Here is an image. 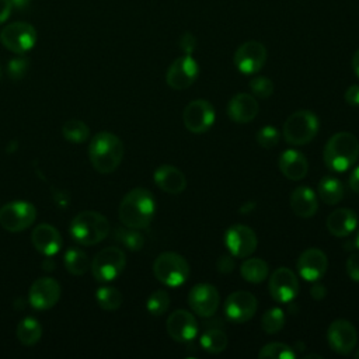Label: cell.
Wrapping results in <instances>:
<instances>
[{
	"instance_id": "1",
	"label": "cell",
	"mask_w": 359,
	"mask_h": 359,
	"mask_svg": "<svg viewBox=\"0 0 359 359\" xmlns=\"http://www.w3.org/2000/svg\"><path fill=\"white\" fill-rule=\"evenodd\" d=\"M156 212L154 196L146 188L130 189L121 201L118 215L123 226L144 229L153 220Z\"/></svg>"
},
{
	"instance_id": "2",
	"label": "cell",
	"mask_w": 359,
	"mask_h": 359,
	"mask_svg": "<svg viewBox=\"0 0 359 359\" xmlns=\"http://www.w3.org/2000/svg\"><path fill=\"white\" fill-rule=\"evenodd\" d=\"M123 143L111 132H98L90 140L88 158L101 174L115 171L123 158Z\"/></svg>"
},
{
	"instance_id": "3",
	"label": "cell",
	"mask_w": 359,
	"mask_h": 359,
	"mask_svg": "<svg viewBox=\"0 0 359 359\" xmlns=\"http://www.w3.org/2000/svg\"><path fill=\"white\" fill-rule=\"evenodd\" d=\"M359 157V142L351 132H337L332 135L323 151L325 165L337 172L346 171Z\"/></svg>"
},
{
	"instance_id": "4",
	"label": "cell",
	"mask_w": 359,
	"mask_h": 359,
	"mask_svg": "<svg viewBox=\"0 0 359 359\" xmlns=\"http://www.w3.org/2000/svg\"><path fill=\"white\" fill-rule=\"evenodd\" d=\"M109 233L108 219L94 210H84L70 222V234L81 245H94L102 241Z\"/></svg>"
},
{
	"instance_id": "5",
	"label": "cell",
	"mask_w": 359,
	"mask_h": 359,
	"mask_svg": "<svg viewBox=\"0 0 359 359\" xmlns=\"http://www.w3.org/2000/svg\"><path fill=\"white\" fill-rule=\"evenodd\" d=\"M318 129L317 115L309 109H299L286 118L282 135L289 144L303 146L316 137Z\"/></svg>"
},
{
	"instance_id": "6",
	"label": "cell",
	"mask_w": 359,
	"mask_h": 359,
	"mask_svg": "<svg viewBox=\"0 0 359 359\" xmlns=\"http://www.w3.org/2000/svg\"><path fill=\"white\" fill-rule=\"evenodd\" d=\"M153 273L163 285L177 287L185 283L188 279L189 265L182 255L174 251H165L158 254L154 259Z\"/></svg>"
},
{
	"instance_id": "7",
	"label": "cell",
	"mask_w": 359,
	"mask_h": 359,
	"mask_svg": "<svg viewBox=\"0 0 359 359\" xmlns=\"http://www.w3.org/2000/svg\"><path fill=\"white\" fill-rule=\"evenodd\" d=\"M0 42L13 53H27L36 43V29L25 21L10 22L0 31Z\"/></svg>"
},
{
	"instance_id": "8",
	"label": "cell",
	"mask_w": 359,
	"mask_h": 359,
	"mask_svg": "<svg viewBox=\"0 0 359 359\" xmlns=\"http://www.w3.org/2000/svg\"><path fill=\"white\" fill-rule=\"evenodd\" d=\"M125 265V252L118 247H107L93 258L90 269L98 282H109L122 273Z\"/></svg>"
},
{
	"instance_id": "9",
	"label": "cell",
	"mask_w": 359,
	"mask_h": 359,
	"mask_svg": "<svg viewBox=\"0 0 359 359\" xmlns=\"http://www.w3.org/2000/svg\"><path fill=\"white\" fill-rule=\"evenodd\" d=\"M36 217V209L27 201H13L0 208V224L4 230L18 233L28 229Z\"/></svg>"
},
{
	"instance_id": "10",
	"label": "cell",
	"mask_w": 359,
	"mask_h": 359,
	"mask_svg": "<svg viewBox=\"0 0 359 359\" xmlns=\"http://www.w3.org/2000/svg\"><path fill=\"white\" fill-rule=\"evenodd\" d=\"M215 108L203 98L192 100L187 104L182 112L184 126L192 133H203L212 128L215 123Z\"/></svg>"
},
{
	"instance_id": "11",
	"label": "cell",
	"mask_w": 359,
	"mask_h": 359,
	"mask_svg": "<svg viewBox=\"0 0 359 359\" xmlns=\"http://www.w3.org/2000/svg\"><path fill=\"white\" fill-rule=\"evenodd\" d=\"M233 60L240 73H258L266 62V48L258 41H245L236 49Z\"/></svg>"
},
{
	"instance_id": "12",
	"label": "cell",
	"mask_w": 359,
	"mask_h": 359,
	"mask_svg": "<svg viewBox=\"0 0 359 359\" xmlns=\"http://www.w3.org/2000/svg\"><path fill=\"white\" fill-rule=\"evenodd\" d=\"M199 66L192 55H182L177 57L165 73L167 84L174 90H185L198 79Z\"/></svg>"
},
{
	"instance_id": "13",
	"label": "cell",
	"mask_w": 359,
	"mask_h": 359,
	"mask_svg": "<svg viewBox=\"0 0 359 359\" xmlns=\"http://www.w3.org/2000/svg\"><path fill=\"white\" fill-rule=\"evenodd\" d=\"M224 244L233 257L247 258L255 251L258 240L251 227L244 224H233L226 230Z\"/></svg>"
},
{
	"instance_id": "14",
	"label": "cell",
	"mask_w": 359,
	"mask_h": 359,
	"mask_svg": "<svg viewBox=\"0 0 359 359\" xmlns=\"http://www.w3.org/2000/svg\"><path fill=\"white\" fill-rule=\"evenodd\" d=\"M327 341L334 352L339 355H349L353 348H356V328L351 321L338 318L330 324L327 330Z\"/></svg>"
},
{
	"instance_id": "15",
	"label": "cell",
	"mask_w": 359,
	"mask_h": 359,
	"mask_svg": "<svg viewBox=\"0 0 359 359\" xmlns=\"http://www.w3.org/2000/svg\"><path fill=\"white\" fill-rule=\"evenodd\" d=\"M268 289L271 297L278 303H289L299 293V280L296 273L286 268L280 266L275 269L269 278Z\"/></svg>"
},
{
	"instance_id": "16",
	"label": "cell",
	"mask_w": 359,
	"mask_h": 359,
	"mask_svg": "<svg viewBox=\"0 0 359 359\" xmlns=\"http://www.w3.org/2000/svg\"><path fill=\"white\" fill-rule=\"evenodd\" d=\"M257 299L248 290H236L224 302V314L231 323H247L257 313Z\"/></svg>"
},
{
	"instance_id": "17",
	"label": "cell",
	"mask_w": 359,
	"mask_h": 359,
	"mask_svg": "<svg viewBox=\"0 0 359 359\" xmlns=\"http://www.w3.org/2000/svg\"><path fill=\"white\" fill-rule=\"evenodd\" d=\"M220 296L210 283H198L188 293V304L199 317H210L219 309Z\"/></svg>"
},
{
	"instance_id": "18",
	"label": "cell",
	"mask_w": 359,
	"mask_h": 359,
	"mask_svg": "<svg viewBox=\"0 0 359 359\" xmlns=\"http://www.w3.org/2000/svg\"><path fill=\"white\" fill-rule=\"evenodd\" d=\"M297 272L307 282H316L324 276L328 258L320 248H307L297 258Z\"/></svg>"
},
{
	"instance_id": "19",
	"label": "cell",
	"mask_w": 359,
	"mask_h": 359,
	"mask_svg": "<svg viewBox=\"0 0 359 359\" xmlns=\"http://www.w3.org/2000/svg\"><path fill=\"white\" fill-rule=\"evenodd\" d=\"M168 335L177 342H189L198 334V323L194 314L187 310L172 311L165 323Z\"/></svg>"
},
{
	"instance_id": "20",
	"label": "cell",
	"mask_w": 359,
	"mask_h": 359,
	"mask_svg": "<svg viewBox=\"0 0 359 359\" xmlns=\"http://www.w3.org/2000/svg\"><path fill=\"white\" fill-rule=\"evenodd\" d=\"M60 297V285L52 278H39L35 280L28 293L29 303L34 309L48 310L53 307Z\"/></svg>"
},
{
	"instance_id": "21",
	"label": "cell",
	"mask_w": 359,
	"mask_h": 359,
	"mask_svg": "<svg viewBox=\"0 0 359 359\" xmlns=\"http://www.w3.org/2000/svg\"><path fill=\"white\" fill-rule=\"evenodd\" d=\"M259 111L257 100L247 93H238L227 104V115L236 123L251 122Z\"/></svg>"
},
{
	"instance_id": "22",
	"label": "cell",
	"mask_w": 359,
	"mask_h": 359,
	"mask_svg": "<svg viewBox=\"0 0 359 359\" xmlns=\"http://www.w3.org/2000/svg\"><path fill=\"white\" fill-rule=\"evenodd\" d=\"M31 241L38 252L42 255H53L62 247V236L56 227L48 223L38 224L31 234Z\"/></svg>"
},
{
	"instance_id": "23",
	"label": "cell",
	"mask_w": 359,
	"mask_h": 359,
	"mask_svg": "<svg viewBox=\"0 0 359 359\" xmlns=\"http://www.w3.org/2000/svg\"><path fill=\"white\" fill-rule=\"evenodd\" d=\"M156 185L167 194H181L187 188V178L184 172L170 164H163L156 168L153 174Z\"/></svg>"
},
{
	"instance_id": "24",
	"label": "cell",
	"mask_w": 359,
	"mask_h": 359,
	"mask_svg": "<svg viewBox=\"0 0 359 359\" xmlns=\"http://www.w3.org/2000/svg\"><path fill=\"white\" fill-rule=\"evenodd\" d=\"M280 172L292 181L303 180L309 171V161L304 154L294 149H287L280 153L278 161Z\"/></svg>"
},
{
	"instance_id": "25",
	"label": "cell",
	"mask_w": 359,
	"mask_h": 359,
	"mask_svg": "<svg viewBox=\"0 0 359 359\" xmlns=\"http://www.w3.org/2000/svg\"><path fill=\"white\" fill-rule=\"evenodd\" d=\"M290 208L299 217H313L318 209L317 194L310 187H297L290 195Z\"/></svg>"
},
{
	"instance_id": "26",
	"label": "cell",
	"mask_w": 359,
	"mask_h": 359,
	"mask_svg": "<svg viewBox=\"0 0 359 359\" xmlns=\"http://www.w3.org/2000/svg\"><path fill=\"white\" fill-rule=\"evenodd\" d=\"M325 224L332 236L346 237L356 229L358 216L352 209L339 208L328 215Z\"/></svg>"
},
{
	"instance_id": "27",
	"label": "cell",
	"mask_w": 359,
	"mask_h": 359,
	"mask_svg": "<svg viewBox=\"0 0 359 359\" xmlns=\"http://www.w3.org/2000/svg\"><path fill=\"white\" fill-rule=\"evenodd\" d=\"M320 199L327 205H335L344 198V184L335 177H324L317 185Z\"/></svg>"
},
{
	"instance_id": "28",
	"label": "cell",
	"mask_w": 359,
	"mask_h": 359,
	"mask_svg": "<svg viewBox=\"0 0 359 359\" xmlns=\"http://www.w3.org/2000/svg\"><path fill=\"white\" fill-rule=\"evenodd\" d=\"M269 272L268 264L261 258H247L240 268L244 280L250 283H261L266 279Z\"/></svg>"
},
{
	"instance_id": "29",
	"label": "cell",
	"mask_w": 359,
	"mask_h": 359,
	"mask_svg": "<svg viewBox=\"0 0 359 359\" xmlns=\"http://www.w3.org/2000/svg\"><path fill=\"white\" fill-rule=\"evenodd\" d=\"M42 337V327L38 320L32 317H25L18 323L17 338L24 346L35 345Z\"/></svg>"
},
{
	"instance_id": "30",
	"label": "cell",
	"mask_w": 359,
	"mask_h": 359,
	"mask_svg": "<svg viewBox=\"0 0 359 359\" xmlns=\"http://www.w3.org/2000/svg\"><path fill=\"white\" fill-rule=\"evenodd\" d=\"M65 266L72 275H84L91 264L87 254L80 248H69L65 254Z\"/></svg>"
},
{
	"instance_id": "31",
	"label": "cell",
	"mask_w": 359,
	"mask_h": 359,
	"mask_svg": "<svg viewBox=\"0 0 359 359\" xmlns=\"http://www.w3.org/2000/svg\"><path fill=\"white\" fill-rule=\"evenodd\" d=\"M229 338L223 330L209 328L201 337V346L209 353H220L227 348Z\"/></svg>"
},
{
	"instance_id": "32",
	"label": "cell",
	"mask_w": 359,
	"mask_h": 359,
	"mask_svg": "<svg viewBox=\"0 0 359 359\" xmlns=\"http://www.w3.org/2000/svg\"><path fill=\"white\" fill-rule=\"evenodd\" d=\"M95 299H97L98 306L107 311H114V310L119 309L122 304V300H123L122 293L114 286L100 287L95 293Z\"/></svg>"
},
{
	"instance_id": "33",
	"label": "cell",
	"mask_w": 359,
	"mask_h": 359,
	"mask_svg": "<svg viewBox=\"0 0 359 359\" xmlns=\"http://www.w3.org/2000/svg\"><path fill=\"white\" fill-rule=\"evenodd\" d=\"M62 135L72 143H83L90 136V128L79 119H70L62 126Z\"/></svg>"
},
{
	"instance_id": "34",
	"label": "cell",
	"mask_w": 359,
	"mask_h": 359,
	"mask_svg": "<svg viewBox=\"0 0 359 359\" xmlns=\"http://www.w3.org/2000/svg\"><path fill=\"white\" fill-rule=\"evenodd\" d=\"M115 238L130 251H139V250H142V247L144 244V238L139 233V230L126 227V226H125V229L123 227L115 229Z\"/></svg>"
},
{
	"instance_id": "35",
	"label": "cell",
	"mask_w": 359,
	"mask_h": 359,
	"mask_svg": "<svg viewBox=\"0 0 359 359\" xmlns=\"http://www.w3.org/2000/svg\"><path fill=\"white\" fill-rule=\"evenodd\" d=\"M286 317L282 309L272 307L266 310L261 318V327L266 334H276L279 332L285 325Z\"/></svg>"
},
{
	"instance_id": "36",
	"label": "cell",
	"mask_w": 359,
	"mask_h": 359,
	"mask_svg": "<svg viewBox=\"0 0 359 359\" xmlns=\"http://www.w3.org/2000/svg\"><path fill=\"white\" fill-rule=\"evenodd\" d=\"M258 356L266 358V359H294L296 358V352L292 346L282 344V342H269L266 345H264L259 352Z\"/></svg>"
},
{
	"instance_id": "37",
	"label": "cell",
	"mask_w": 359,
	"mask_h": 359,
	"mask_svg": "<svg viewBox=\"0 0 359 359\" xmlns=\"http://www.w3.org/2000/svg\"><path fill=\"white\" fill-rule=\"evenodd\" d=\"M146 307L151 316L157 317V316L164 314L170 307V294L163 289L153 292L147 299Z\"/></svg>"
},
{
	"instance_id": "38",
	"label": "cell",
	"mask_w": 359,
	"mask_h": 359,
	"mask_svg": "<svg viewBox=\"0 0 359 359\" xmlns=\"http://www.w3.org/2000/svg\"><path fill=\"white\" fill-rule=\"evenodd\" d=\"M251 93L258 98H268L273 94V83L266 76L252 77L248 83Z\"/></svg>"
},
{
	"instance_id": "39",
	"label": "cell",
	"mask_w": 359,
	"mask_h": 359,
	"mask_svg": "<svg viewBox=\"0 0 359 359\" xmlns=\"http://www.w3.org/2000/svg\"><path fill=\"white\" fill-rule=\"evenodd\" d=\"M279 130L271 125L268 126H262L257 135H255V139H257V143L264 147V149H272L273 146L278 144L279 142Z\"/></svg>"
},
{
	"instance_id": "40",
	"label": "cell",
	"mask_w": 359,
	"mask_h": 359,
	"mask_svg": "<svg viewBox=\"0 0 359 359\" xmlns=\"http://www.w3.org/2000/svg\"><path fill=\"white\" fill-rule=\"evenodd\" d=\"M29 67V62L27 57H14L11 60H8L7 63V74L13 79V80H21Z\"/></svg>"
},
{
	"instance_id": "41",
	"label": "cell",
	"mask_w": 359,
	"mask_h": 359,
	"mask_svg": "<svg viewBox=\"0 0 359 359\" xmlns=\"http://www.w3.org/2000/svg\"><path fill=\"white\" fill-rule=\"evenodd\" d=\"M346 273L348 276L359 283V254L353 252L346 259Z\"/></svg>"
},
{
	"instance_id": "42",
	"label": "cell",
	"mask_w": 359,
	"mask_h": 359,
	"mask_svg": "<svg viewBox=\"0 0 359 359\" xmlns=\"http://www.w3.org/2000/svg\"><path fill=\"white\" fill-rule=\"evenodd\" d=\"M178 45L185 55H192L196 49V38L191 32H184L178 41Z\"/></svg>"
},
{
	"instance_id": "43",
	"label": "cell",
	"mask_w": 359,
	"mask_h": 359,
	"mask_svg": "<svg viewBox=\"0 0 359 359\" xmlns=\"http://www.w3.org/2000/svg\"><path fill=\"white\" fill-rule=\"evenodd\" d=\"M236 266V262H234V258L233 255H222L217 262H216V268L220 273L223 275H227V273H231L233 269Z\"/></svg>"
},
{
	"instance_id": "44",
	"label": "cell",
	"mask_w": 359,
	"mask_h": 359,
	"mask_svg": "<svg viewBox=\"0 0 359 359\" xmlns=\"http://www.w3.org/2000/svg\"><path fill=\"white\" fill-rule=\"evenodd\" d=\"M345 101L352 107H359V84L349 86L344 94Z\"/></svg>"
},
{
	"instance_id": "45",
	"label": "cell",
	"mask_w": 359,
	"mask_h": 359,
	"mask_svg": "<svg viewBox=\"0 0 359 359\" xmlns=\"http://www.w3.org/2000/svg\"><path fill=\"white\" fill-rule=\"evenodd\" d=\"M13 13V6L10 0H0V25L4 24Z\"/></svg>"
},
{
	"instance_id": "46",
	"label": "cell",
	"mask_w": 359,
	"mask_h": 359,
	"mask_svg": "<svg viewBox=\"0 0 359 359\" xmlns=\"http://www.w3.org/2000/svg\"><path fill=\"white\" fill-rule=\"evenodd\" d=\"M310 294H311V297L314 299V300H321V299H324L325 297V294H327V287L321 283V282H317L316 280V283L311 286V289H310Z\"/></svg>"
},
{
	"instance_id": "47",
	"label": "cell",
	"mask_w": 359,
	"mask_h": 359,
	"mask_svg": "<svg viewBox=\"0 0 359 359\" xmlns=\"http://www.w3.org/2000/svg\"><path fill=\"white\" fill-rule=\"evenodd\" d=\"M349 187L353 192L359 194V165L349 175Z\"/></svg>"
},
{
	"instance_id": "48",
	"label": "cell",
	"mask_w": 359,
	"mask_h": 359,
	"mask_svg": "<svg viewBox=\"0 0 359 359\" xmlns=\"http://www.w3.org/2000/svg\"><path fill=\"white\" fill-rule=\"evenodd\" d=\"M10 1H11V6H13V10L25 11L29 7L32 0H10Z\"/></svg>"
},
{
	"instance_id": "49",
	"label": "cell",
	"mask_w": 359,
	"mask_h": 359,
	"mask_svg": "<svg viewBox=\"0 0 359 359\" xmlns=\"http://www.w3.org/2000/svg\"><path fill=\"white\" fill-rule=\"evenodd\" d=\"M352 70L356 74V77L359 79V49L352 56Z\"/></svg>"
},
{
	"instance_id": "50",
	"label": "cell",
	"mask_w": 359,
	"mask_h": 359,
	"mask_svg": "<svg viewBox=\"0 0 359 359\" xmlns=\"http://www.w3.org/2000/svg\"><path fill=\"white\" fill-rule=\"evenodd\" d=\"M254 208H255V203H254L252 201H248V202H245V203L240 208V210H241L243 213H250Z\"/></svg>"
},
{
	"instance_id": "51",
	"label": "cell",
	"mask_w": 359,
	"mask_h": 359,
	"mask_svg": "<svg viewBox=\"0 0 359 359\" xmlns=\"http://www.w3.org/2000/svg\"><path fill=\"white\" fill-rule=\"evenodd\" d=\"M309 358H317V359H321V355H316V353H309L304 356V359H309Z\"/></svg>"
},
{
	"instance_id": "52",
	"label": "cell",
	"mask_w": 359,
	"mask_h": 359,
	"mask_svg": "<svg viewBox=\"0 0 359 359\" xmlns=\"http://www.w3.org/2000/svg\"><path fill=\"white\" fill-rule=\"evenodd\" d=\"M355 245L359 248V231H358V234H356V238H355Z\"/></svg>"
},
{
	"instance_id": "53",
	"label": "cell",
	"mask_w": 359,
	"mask_h": 359,
	"mask_svg": "<svg viewBox=\"0 0 359 359\" xmlns=\"http://www.w3.org/2000/svg\"><path fill=\"white\" fill-rule=\"evenodd\" d=\"M353 358H356V359H359V348L353 352Z\"/></svg>"
},
{
	"instance_id": "54",
	"label": "cell",
	"mask_w": 359,
	"mask_h": 359,
	"mask_svg": "<svg viewBox=\"0 0 359 359\" xmlns=\"http://www.w3.org/2000/svg\"><path fill=\"white\" fill-rule=\"evenodd\" d=\"M0 77H1V69H0Z\"/></svg>"
}]
</instances>
